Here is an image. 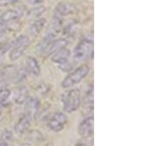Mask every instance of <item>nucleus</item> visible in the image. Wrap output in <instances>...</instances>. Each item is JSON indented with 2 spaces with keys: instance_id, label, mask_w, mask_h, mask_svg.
<instances>
[{
  "instance_id": "0eeeda50",
  "label": "nucleus",
  "mask_w": 147,
  "mask_h": 146,
  "mask_svg": "<svg viewBox=\"0 0 147 146\" xmlns=\"http://www.w3.org/2000/svg\"><path fill=\"white\" fill-rule=\"evenodd\" d=\"M94 131V119L93 116L86 117L79 126V133L82 137L89 138L93 135Z\"/></svg>"
},
{
  "instance_id": "412c9836",
  "label": "nucleus",
  "mask_w": 147,
  "mask_h": 146,
  "mask_svg": "<svg viewBox=\"0 0 147 146\" xmlns=\"http://www.w3.org/2000/svg\"><path fill=\"white\" fill-rule=\"evenodd\" d=\"M11 42L9 41H4L0 43V55H3L5 54L9 49L11 48Z\"/></svg>"
},
{
  "instance_id": "ddd939ff",
  "label": "nucleus",
  "mask_w": 147,
  "mask_h": 146,
  "mask_svg": "<svg viewBox=\"0 0 147 146\" xmlns=\"http://www.w3.org/2000/svg\"><path fill=\"white\" fill-rule=\"evenodd\" d=\"M47 25V21L46 19H37V20L34 21V23L30 25V34L32 35H37L38 34L43 30L44 28Z\"/></svg>"
},
{
  "instance_id": "a878e982",
  "label": "nucleus",
  "mask_w": 147,
  "mask_h": 146,
  "mask_svg": "<svg viewBox=\"0 0 147 146\" xmlns=\"http://www.w3.org/2000/svg\"><path fill=\"white\" fill-rule=\"evenodd\" d=\"M0 116H1V111H0Z\"/></svg>"
},
{
  "instance_id": "39448f33",
  "label": "nucleus",
  "mask_w": 147,
  "mask_h": 146,
  "mask_svg": "<svg viewBox=\"0 0 147 146\" xmlns=\"http://www.w3.org/2000/svg\"><path fill=\"white\" fill-rule=\"evenodd\" d=\"M68 122L67 116L62 112H56L55 114L49 119L48 126L51 131H55V133H59L65 128L66 124Z\"/></svg>"
},
{
  "instance_id": "2eb2a0df",
  "label": "nucleus",
  "mask_w": 147,
  "mask_h": 146,
  "mask_svg": "<svg viewBox=\"0 0 147 146\" xmlns=\"http://www.w3.org/2000/svg\"><path fill=\"white\" fill-rule=\"evenodd\" d=\"M67 44H68V41H67V39H65V38L54 39L50 43V45L48 46L45 53L48 54V55H52V54L55 53L56 51H58L59 49L63 48V47H66Z\"/></svg>"
},
{
  "instance_id": "b1692460",
  "label": "nucleus",
  "mask_w": 147,
  "mask_h": 146,
  "mask_svg": "<svg viewBox=\"0 0 147 146\" xmlns=\"http://www.w3.org/2000/svg\"><path fill=\"white\" fill-rule=\"evenodd\" d=\"M44 0H30V2H32V4H34V5H38V4L42 3Z\"/></svg>"
},
{
  "instance_id": "393cba45",
  "label": "nucleus",
  "mask_w": 147,
  "mask_h": 146,
  "mask_svg": "<svg viewBox=\"0 0 147 146\" xmlns=\"http://www.w3.org/2000/svg\"><path fill=\"white\" fill-rule=\"evenodd\" d=\"M0 146H8V145H7V143H5V142H3V141H2V142L0 143Z\"/></svg>"
},
{
  "instance_id": "1a4fd4ad",
  "label": "nucleus",
  "mask_w": 147,
  "mask_h": 146,
  "mask_svg": "<svg viewBox=\"0 0 147 146\" xmlns=\"http://www.w3.org/2000/svg\"><path fill=\"white\" fill-rule=\"evenodd\" d=\"M25 70L27 74H30L32 76L38 77L40 75V66L37 62V60L32 56H28L25 60Z\"/></svg>"
},
{
  "instance_id": "4be33fe9",
  "label": "nucleus",
  "mask_w": 147,
  "mask_h": 146,
  "mask_svg": "<svg viewBox=\"0 0 147 146\" xmlns=\"http://www.w3.org/2000/svg\"><path fill=\"white\" fill-rule=\"evenodd\" d=\"M13 139V133H12V131H5L3 133H2V141L3 142H9V141H11Z\"/></svg>"
},
{
  "instance_id": "6e6552de",
  "label": "nucleus",
  "mask_w": 147,
  "mask_h": 146,
  "mask_svg": "<svg viewBox=\"0 0 147 146\" xmlns=\"http://www.w3.org/2000/svg\"><path fill=\"white\" fill-rule=\"evenodd\" d=\"M23 14H24V10L22 8L9 9V10H6L4 13H2V15L0 16V22L7 25V23L13 22V21L20 19L22 17Z\"/></svg>"
},
{
  "instance_id": "f257e3e1",
  "label": "nucleus",
  "mask_w": 147,
  "mask_h": 146,
  "mask_svg": "<svg viewBox=\"0 0 147 146\" xmlns=\"http://www.w3.org/2000/svg\"><path fill=\"white\" fill-rule=\"evenodd\" d=\"M63 109L67 113H73L79 110L82 105V94L80 89L74 88L65 92L62 96Z\"/></svg>"
},
{
  "instance_id": "9b49d317",
  "label": "nucleus",
  "mask_w": 147,
  "mask_h": 146,
  "mask_svg": "<svg viewBox=\"0 0 147 146\" xmlns=\"http://www.w3.org/2000/svg\"><path fill=\"white\" fill-rule=\"evenodd\" d=\"M71 52L67 47H63V48L59 49L58 51H56L55 53H53L51 55V60L56 64H60L65 61H68L70 59Z\"/></svg>"
},
{
  "instance_id": "5701e85b",
  "label": "nucleus",
  "mask_w": 147,
  "mask_h": 146,
  "mask_svg": "<svg viewBox=\"0 0 147 146\" xmlns=\"http://www.w3.org/2000/svg\"><path fill=\"white\" fill-rule=\"evenodd\" d=\"M19 0H0V7H7L16 4Z\"/></svg>"
},
{
  "instance_id": "f8f14e48",
  "label": "nucleus",
  "mask_w": 147,
  "mask_h": 146,
  "mask_svg": "<svg viewBox=\"0 0 147 146\" xmlns=\"http://www.w3.org/2000/svg\"><path fill=\"white\" fill-rule=\"evenodd\" d=\"M54 39H55V34H54V32H49L48 34H46L45 36L40 40L38 45H37V51H38V53L41 54V55L45 53L48 46L50 45V43Z\"/></svg>"
},
{
  "instance_id": "9d476101",
  "label": "nucleus",
  "mask_w": 147,
  "mask_h": 146,
  "mask_svg": "<svg viewBox=\"0 0 147 146\" xmlns=\"http://www.w3.org/2000/svg\"><path fill=\"white\" fill-rule=\"evenodd\" d=\"M74 12H75V7H74V5L69 3V2H61V3H59L56 7L54 17L62 20L63 17L71 15Z\"/></svg>"
},
{
  "instance_id": "7ed1b4c3",
  "label": "nucleus",
  "mask_w": 147,
  "mask_h": 146,
  "mask_svg": "<svg viewBox=\"0 0 147 146\" xmlns=\"http://www.w3.org/2000/svg\"><path fill=\"white\" fill-rule=\"evenodd\" d=\"M90 68L88 65L84 64L80 66L79 68H77L76 70H74L73 72H71L62 81V87L63 88H69L72 86L78 84L85 77L88 75Z\"/></svg>"
},
{
  "instance_id": "aec40b11",
  "label": "nucleus",
  "mask_w": 147,
  "mask_h": 146,
  "mask_svg": "<svg viewBox=\"0 0 147 146\" xmlns=\"http://www.w3.org/2000/svg\"><path fill=\"white\" fill-rule=\"evenodd\" d=\"M58 67H59V69H61L63 72H66V73H69V72H71V71L73 70V65L69 60L65 61V62H63V63H60V64H58Z\"/></svg>"
},
{
  "instance_id": "423d86ee",
  "label": "nucleus",
  "mask_w": 147,
  "mask_h": 146,
  "mask_svg": "<svg viewBox=\"0 0 147 146\" xmlns=\"http://www.w3.org/2000/svg\"><path fill=\"white\" fill-rule=\"evenodd\" d=\"M39 106H40V102L37 98L32 97V98H28L26 101L25 116L30 121H34L36 119V116L39 112Z\"/></svg>"
},
{
  "instance_id": "6ab92c4d",
  "label": "nucleus",
  "mask_w": 147,
  "mask_h": 146,
  "mask_svg": "<svg viewBox=\"0 0 147 146\" xmlns=\"http://www.w3.org/2000/svg\"><path fill=\"white\" fill-rule=\"evenodd\" d=\"M11 95V91L9 89H1L0 90V107L4 106L9 100Z\"/></svg>"
},
{
  "instance_id": "f03ea898",
  "label": "nucleus",
  "mask_w": 147,
  "mask_h": 146,
  "mask_svg": "<svg viewBox=\"0 0 147 146\" xmlns=\"http://www.w3.org/2000/svg\"><path fill=\"white\" fill-rule=\"evenodd\" d=\"M93 55V40L91 38H84L80 40L74 49V60L76 62H82L92 57Z\"/></svg>"
},
{
  "instance_id": "dca6fc26",
  "label": "nucleus",
  "mask_w": 147,
  "mask_h": 146,
  "mask_svg": "<svg viewBox=\"0 0 147 146\" xmlns=\"http://www.w3.org/2000/svg\"><path fill=\"white\" fill-rule=\"evenodd\" d=\"M45 10L46 9L44 6H38L32 8L30 10L27 12V19L30 21H35L37 19H40V17L44 14Z\"/></svg>"
},
{
  "instance_id": "20e7f679",
  "label": "nucleus",
  "mask_w": 147,
  "mask_h": 146,
  "mask_svg": "<svg viewBox=\"0 0 147 146\" xmlns=\"http://www.w3.org/2000/svg\"><path fill=\"white\" fill-rule=\"evenodd\" d=\"M28 46V38L26 35H20L18 38L12 42L11 44V50L9 53V59L11 61H17L21 56L25 53Z\"/></svg>"
},
{
  "instance_id": "f3484780",
  "label": "nucleus",
  "mask_w": 147,
  "mask_h": 146,
  "mask_svg": "<svg viewBox=\"0 0 147 146\" xmlns=\"http://www.w3.org/2000/svg\"><path fill=\"white\" fill-rule=\"evenodd\" d=\"M84 106H86L87 110L92 112L93 110V86L90 85L88 87V90L86 91L84 97Z\"/></svg>"
},
{
  "instance_id": "4468645a",
  "label": "nucleus",
  "mask_w": 147,
  "mask_h": 146,
  "mask_svg": "<svg viewBox=\"0 0 147 146\" xmlns=\"http://www.w3.org/2000/svg\"><path fill=\"white\" fill-rule=\"evenodd\" d=\"M30 126V121L24 115L23 117H21L19 119L18 123L15 124V133L18 135H22L23 133H25L28 131Z\"/></svg>"
},
{
  "instance_id": "a211bd4d",
  "label": "nucleus",
  "mask_w": 147,
  "mask_h": 146,
  "mask_svg": "<svg viewBox=\"0 0 147 146\" xmlns=\"http://www.w3.org/2000/svg\"><path fill=\"white\" fill-rule=\"evenodd\" d=\"M28 90L25 87H22L21 89H19L18 93L16 94V101H17V103H24L28 100Z\"/></svg>"
}]
</instances>
